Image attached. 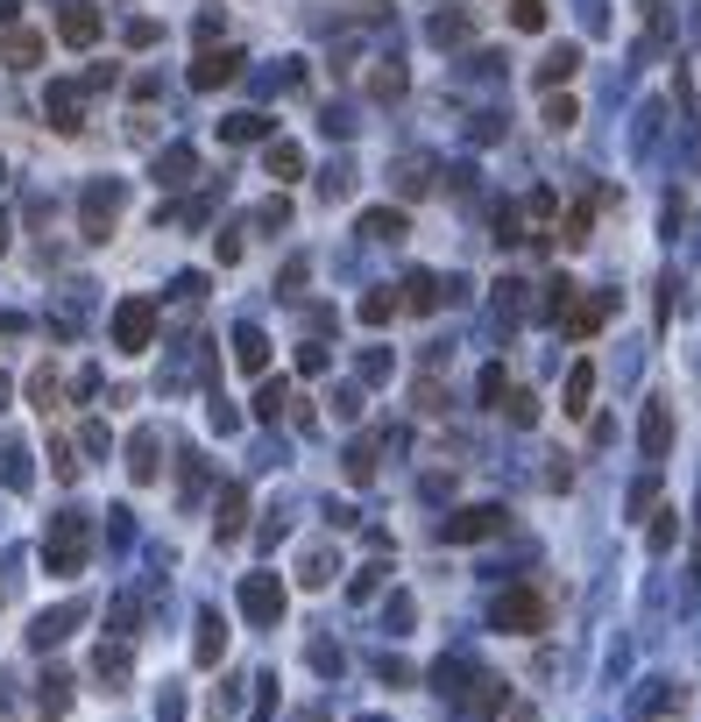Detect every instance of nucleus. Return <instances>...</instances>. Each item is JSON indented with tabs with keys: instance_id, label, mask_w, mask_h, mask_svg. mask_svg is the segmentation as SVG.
Listing matches in <instances>:
<instances>
[{
	"instance_id": "1",
	"label": "nucleus",
	"mask_w": 701,
	"mask_h": 722,
	"mask_svg": "<svg viewBox=\"0 0 701 722\" xmlns=\"http://www.w3.org/2000/svg\"><path fill=\"white\" fill-rule=\"evenodd\" d=\"M149 334H156V305H149V298H128V305L114 312V340H121V348H149Z\"/></svg>"
},
{
	"instance_id": "2",
	"label": "nucleus",
	"mask_w": 701,
	"mask_h": 722,
	"mask_svg": "<svg viewBox=\"0 0 701 722\" xmlns=\"http://www.w3.org/2000/svg\"><path fill=\"white\" fill-rule=\"evenodd\" d=\"M496 624H503V630H539V624H546V602L531 595V589H511V595L496 602Z\"/></svg>"
},
{
	"instance_id": "3",
	"label": "nucleus",
	"mask_w": 701,
	"mask_h": 722,
	"mask_svg": "<svg viewBox=\"0 0 701 722\" xmlns=\"http://www.w3.org/2000/svg\"><path fill=\"white\" fill-rule=\"evenodd\" d=\"M79 560H85V524H79V517H57V538H50V567H57V574H71Z\"/></svg>"
},
{
	"instance_id": "4",
	"label": "nucleus",
	"mask_w": 701,
	"mask_h": 722,
	"mask_svg": "<svg viewBox=\"0 0 701 722\" xmlns=\"http://www.w3.org/2000/svg\"><path fill=\"white\" fill-rule=\"evenodd\" d=\"M0 57H8L14 71H28V65H36V57H43V36H28V28H14V36L0 43Z\"/></svg>"
},
{
	"instance_id": "5",
	"label": "nucleus",
	"mask_w": 701,
	"mask_h": 722,
	"mask_svg": "<svg viewBox=\"0 0 701 722\" xmlns=\"http://www.w3.org/2000/svg\"><path fill=\"white\" fill-rule=\"evenodd\" d=\"M57 36H65V43H93L100 36V14L93 8H71L65 22H57Z\"/></svg>"
},
{
	"instance_id": "6",
	"label": "nucleus",
	"mask_w": 701,
	"mask_h": 722,
	"mask_svg": "<svg viewBox=\"0 0 701 722\" xmlns=\"http://www.w3.org/2000/svg\"><path fill=\"white\" fill-rule=\"evenodd\" d=\"M242 602H248V616H262V624H270V616H277V581H248V589H242Z\"/></svg>"
},
{
	"instance_id": "7",
	"label": "nucleus",
	"mask_w": 701,
	"mask_h": 722,
	"mask_svg": "<svg viewBox=\"0 0 701 722\" xmlns=\"http://www.w3.org/2000/svg\"><path fill=\"white\" fill-rule=\"evenodd\" d=\"M234 65H242L234 50H220V57H199V71H191V79H199V85H227V79H234Z\"/></svg>"
},
{
	"instance_id": "8",
	"label": "nucleus",
	"mask_w": 701,
	"mask_h": 722,
	"mask_svg": "<svg viewBox=\"0 0 701 722\" xmlns=\"http://www.w3.org/2000/svg\"><path fill=\"white\" fill-rule=\"evenodd\" d=\"M227 135H234V142H256V135H270V120H262V114H234Z\"/></svg>"
},
{
	"instance_id": "9",
	"label": "nucleus",
	"mask_w": 701,
	"mask_h": 722,
	"mask_svg": "<svg viewBox=\"0 0 701 722\" xmlns=\"http://www.w3.org/2000/svg\"><path fill=\"white\" fill-rule=\"evenodd\" d=\"M50 107H57V128H79V93H71V85H57Z\"/></svg>"
},
{
	"instance_id": "10",
	"label": "nucleus",
	"mask_w": 701,
	"mask_h": 722,
	"mask_svg": "<svg viewBox=\"0 0 701 722\" xmlns=\"http://www.w3.org/2000/svg\"><path fill=\"white\" fill-rule=\"evenodd\" d=\"M566 397H574V404H566V411H588V397H595V375H588V369H574V383H566Z\"/></svg>"
},
{
	"instance_id": "11",
	"label": "nucleus",
	"mask_w": 701,
	"mask_h": 722,
	"mask_svg": "<svg viewBox=\"0 0 701 722\" xmlns=\"http://www.w3.org/2000/svg\"><path fill=\"white\" fill-rule=\"evenodd\" d=\"M270 171H277V177H297V149H291V142L270 149Z\"/></svg>"
},
{
	"instance_id": "12",
	"label": "nucleus",
	"mask_w": 701,
	"mask_h": 722,
	"mask_svg": "<svg viewBox=\"0 0 701 722\" xmlns=\"http://www.w3.org/2000/svg\"><path fill=\"white\" fill-rule=\"evenodd\" d=\"M511 22H517V28H539V22H546V8H539V0H517Z\"/></svg>"
},
{
	"instance_id": "13",
	"label": "nucleus",
	"mask_w": 701,
	"mask_h": 722,
	"mask_svg": "<svg viewBox=\"0 0 701 722\" xmlns=\"http://www.w3.org/2000/svg\"><path fill=\"white\" fill-rule=\"evenodd\" d=\"M362 228H369V234H405V213H369Z\"/></svg>"
}]
</instances>
